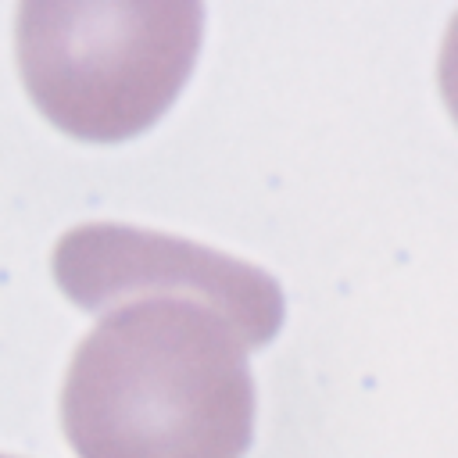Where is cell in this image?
Instances as JSON below:
<instances>
[{
    "label": "cell",
    "mask_w": 458,
    "mask_h": 458,
    "mask_svg": "<svg viewBox=\"0 0 458 458\" xmlns=\"http://www.w3.org/2000/svg\"><path fill=\"white\" fill-rule=\"evenodd\" d=\"M247 340L186 297H132L79 340L61 422L79 458H243L254 429Z\"/></svg>",
    "instance_id": "obj_1"
},
{
    "label": "cell",
    "mask_w": 458,
    "mask_h": 458,
    "mask_svg": "<svg viewBox=\"0 0 458 458\" xmlns=\"http://www.w3.org/2000/svg\"><path fill=\"white\" fill-rule=\"evenodd\" d=\"M193 0H25L14 54L32 104L61 132L118 143L154 125L200 50Z\"/></svg>",
    "instance_id": "obj_2"
},
{
    "label": "cell",
    "mask_w": 458,
    "mask_h": 458,
    "mask_svg": "<svg viewBox=\"0 0 458 458\" xmlns=\"http://www.w3.org/2000/svg\"><path fill=\"white\" fill-rule=\"evenodd\" d=\"M50 268L57 286L89 311L132 297H186L225 315L247 347L268 344L283 322V290L268 272L222 250L122 222L68 229L50 254Z\"/></svg>",
    "instance_id": "obj_3"
},
{
    "label": "cell",
    "mask_w": 458,
    "mask_h": 458,
    "mask_svg": "<svg viewBox=\"0 0 458 458\" xmlns=\"http://www.w3.org/2000/svg\"><path fill=\"white\" fill-rule=\"evenodd\" d=\"M0 458H11V454H0Z\"/></svg>",
    "instance_id": "obj_4"
}]
</instances>
